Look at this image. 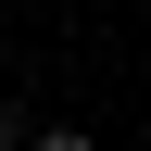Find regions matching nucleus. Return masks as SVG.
Returning a JSON list of instances; mask_svg holds the SVG:
<instances>
[{"label": "nucleus", "mask_w": 151, "mask_h": 151, "mask_svg": "<svg viewBox=\"0 0 151 151\" xmlns=\"http://www.w3.org/2000/svg\"><path fill=\"white\" fill-rule=\"evenodd\" d=\"M25 151H88V126H25Z\"/></svg>", "instance_id": "f257e3e1"}, {"label": "nucleus", "mask_w": 151, "mask_h": 151, "mask_svg": "<svg viewBox=\"0 0 151 151\" xmlns=\"http://www.w3.org/2000/svg\"><path fill=\"white\" fill-rule=\"evenodd\" d=\"M0 151H25V113H13V101H0Z\"/></svg>", "instance_id": "f03ea898"}]
</instances>
